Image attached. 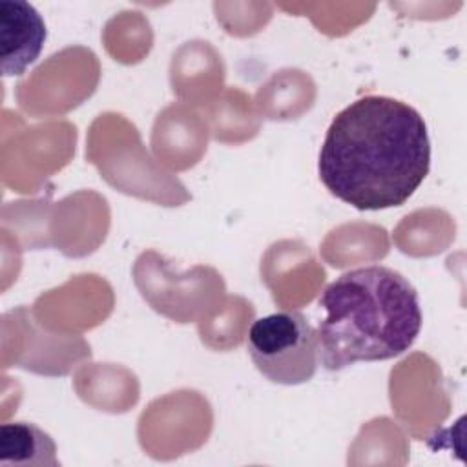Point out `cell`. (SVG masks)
<instances>
[{"label": "cell", "mask_w": 467, "mask_h": 467, "mask_svg": "<svg viewBox=\"0 0 467 467\" xmlns=\"http://www.w3.org/2000/svg\"><path fill=\"white\" fill-rule=\"evenodd\" d=\"M431 170L421 113L392 97L365 95L330 122L317 161L323 186L361 212L405 204Z\"/></svg>", "instance_id": "6da1fadb"}, {"label": "cell", "mask_w": 467, "mask_h": 467, "mask_svg": "<svg viewBox=\"0 0 467 467\" xmlns=\"http://www.w3.org/2000/svg\"><path fill=\"white\" fill-rule=\"evenodd\" d=\"M319 306L327 312L317 328L319 359L327 370L403 354L423 321L416 288L405 275L381 265L336 277L323 290Z\"/></svg>", "instance_id": "7a4b0ae2"}, {"label": "cell", "mask_w": 467, "mask_h": 467, "mask_svg": "<svg viewBox=\"0 0 467 467\" xmlns=\"http://www.w3.org/2000/svg\"><path fill=\"white\" fill-rule=\"evenodd\" d=\"M246 350L255 368L272 383H306L317 370V330L296 310L255 319L248 328Z\"/></svg>", "instance_id": "3957f363"}, {"label": "cell", "mask_w": 467, "mask_h": 467, "mask_svg": "<svg viewBox=\"0 0 467 467\" xmlns=\"http://www.w3.org/2000/svg\"><path fill=\"white\" fill-rule=\"evenodd\" d=\"M40 13L24 0H0V58L5 77L22 75L46 42Z\"/></svg>", "instance_id": "277c9868"}, {"label": "cell", "mask_w": 467, "mask_h": 467, "mask_svg": "<svg viewBox=\"0 0 467 467\" xmlns=\"http://www.w3.org/2000/svg\"><path fill=\"white\" fill-rule=\"evenodd\" d=\"M0 465L2 467H40L58 465L53 438L35 423L9 421L0 427Z\"/></svg>", "instance_id": "5b68a950"}]
</instances>
